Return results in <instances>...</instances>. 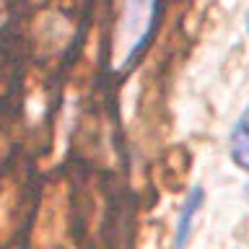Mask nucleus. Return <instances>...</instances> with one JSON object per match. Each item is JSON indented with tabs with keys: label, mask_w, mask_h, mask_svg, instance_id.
Returning a JSON list of instances; mask_svg holds the SVG:
<instances>
[{
	"label": "nucleus",
	"mask_w": 249,
	"mask_h": 249,
	"mask_svg": "<svg viewBox=\"0 0 249 249\" xmlns=\"http://www.w3.org/2000/svg\"><path fill=\"white\" fill-rule=\"evenodd\" d=\"M229 156L241 171L249 169V124H247V112L239 114V120L233 122L229 130Z\"/></svg>",
	"instance_id": "7ed1b4c3"
},
{
	"label": "nucleus",
	"mask_w": 249,
	"mask_h": 249,
	"mask_svg": "<svg viewBox=\"0 0 249 249\" xmlns=\"http://www.w3.org/2000/svg\"><path fill=\"white\" fill-rule=\"evenodd\" d=\"M156 13H159V3L156 0H124V13L120 23V34H117V44L122 52V65L135 60V54L145 47L151 29L156 23Z\"/></svg>",
	"instance_id": "f257e3e1"
},
{
	"label": "nucleus",
	"mask_w": 249,
	"mask_h": 249,
	"mask_svg": "<svg viewBox=\"0 0 249 249\" xmlns=\"http://www.w3.org/2000/svg\"><path fill=\"white\" fill-rule=\"evenodd\" d=\"M202 205H205V190L200 184H195L187 197L182 202V210H179V218H177V229H174V249H184L187 241L192 236V229H195V218L200 215Z\"/></svg>",
	"instance_id": "f03ea898"
}]
</instances>
